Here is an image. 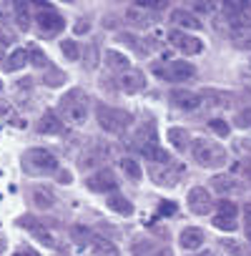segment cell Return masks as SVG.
I'll use <instances>...</instances> for the list:
<instances>
[{
	"instance_id": "6da1fadb",
	"label": "cell",
	"mask_w": 251,
	"mask_h": 256,
	"mask_svg": "<svg viewBox=\"0 0 251 256\" xmlns=\"http://www.w3.org/2000/svg\"><path fill=\"white\" fill-rule=\"evenodd\" d=\"M96 118H98V126L103 128V131H106V134H113V136L126 134V131L134 126V113L120 110V108H113V106H98Z\"/></svg>"
},
{
	"instance_id": "7a4b0ae2",
	"label": "cell",
	"mask_w": 251,
	"mask_h": 256,
	"mask_svg": "<svg viewBox=\"0 0 251 256\" xmlns=\"http://www.w3.org/2000/svg\"><path fill=\"white\" fill-rule=\"evenodd\" d=\"M60 113H63L66 123H70V126L86 123V118H88V96L80 88H70L60 98Z\"/></svg>"
},
{
	"instance_id": "3957f363",
	"label": "cell",
	"mask_w": 251,
	"mask_h": 256,
	"mask_svg": "<svg viewBox=\"0 0 251 256\" xmlns=\"http://www.w3.org/2000/svg\"><path fill=\"white\" fill-rule=\"evenodd\" d=\"M23 171L28 176H50L58 174V161L46 148H28L23 154Z\"/></svg>"
},
{
	"instance_id": "277c9868",
	"label": "cell",
	"mask_w": 251,
	"mask_h": 256,
	"mask_svg": "<svg viewBox=\"0 0 251 256\" xmlns=\"http://www.w3.org/2000/svg\"><path fill=\"white\" fill-rule=\"evenodd\" d=\"M191 154L201 166H224L226 164V148L208 138H196L191 146Z\"/></svg>"
},
{
	"instance_id": "5b68a950",
	"label": "cell",
	"mask_w": 251,
	"mask_h": 256,
	"mask_svg": "<svg viewBox=\"0 0 251 256\" xmlns=\"http://www.w3.org/2000/svg\"><path fill=\"white\" fill-rule=\"evenodd\" d=\"M184 166L181 164H154L151 168H148V174H151V178H154V184H158V186H168V188H174L178 181H181V176H184Z\"/></svg>"
},
{
	"instance_id": "8992f818",
	"label": "cell",
	"mask_w": 251,
	"mask_h": 256,
	"mask_svg": "<svg viewBox=\"0 0 251 256\" xmlns=\"http://www.w3.org/2000/svg\"><path fill=\"white\" fill-rule=\"evenodd\" d=\"M86 186H88L93 194H113V191L118 188V178L113 176V171L100 168L98 174H93V176L86 178Z\"/></svg>"
},
{
	"instance_id": "52a82bcc",
	"label": "cell",
	"mask_w": 251,
	"mask_h": 256,
	"mask_svg": "<svg viewBox=\"0 0 251 256\" xmlns=\"http://www.w3.org/2000/svg\"><path fill=\"white\" fill-rule=\"evenodd\" d=\"M36 23L40 26V36H46V38H50V36H58L63 28H66V20L53 10V8H46V10H40L38 13V18H36Z\"/></svg>"
},
{
	"instance_id": "ba28073f",
	"label": "cell",
	"mask_w": 251,
	"mask_h": 256,
	"mask_svg": "<svg viewBox=\"0 0 251 256\" xmlns=\"http://www.w3.org/2000/svg\"><path fill=\"white\" fill-rule=\"evenodd\" d=\"M168 40L176 46V50H181L184 56H198L204 50V43L196 38V36H188V33H181V30H171L168 33Z\"/></svg>"
},
{
	"instance_id": "9c48e42d",
	"label": "cell",
	"mask_w": 251,
	"mask_h": 256,
	"mask_svg": "<svg viewBox=\"0 0 251 256\" xmlns=\"http://www.w3.org/2000/svg\"><path fill=\"white\" fill-rule=\"evenodd\" d=\"M188 208H191L196 216H206V214H211L214 201H211L208 188H204V186H194V188L188 191Z\"/></svg>"
},
{
	"instance_id": "30bf717a",
	"label": "cell",
	"mask_w": 251,
	"mask_h": 256,
	"mask_svg": "<svg viewBox=\"0 0 251 256\" xmlns=\"http://www.w3.org/2000/svg\"><path fill=\"white\" fill-rule=\"evenodd\" d=\"M194 73H196V68H194L191 63H186V60H174V63H168V66L161 70V76H164L168 83H184V80L194 78Z\"/></svg>"
},
{
	"instance_id": "8fae6325",
	"label": "cell",
	"mask_w": 251,
	"mask_h": 256,
	"mask_svg": "<svg viewBox=\"0 0 251 256\" xmlns=\"http://www.w3.org/2000/svg\"><path fill=\"white\" fill-rule=\"evenodd\" d=\"M168 100H171V106H176L181 110H196L201 106V96L194 90H186V88H174L168 93Z\"/></svg>"
},
{
	"instance_id": "7c38bea8",
	"label": "cell",
	"mask_w": 251,
	"mask_h": 256,
	"mask_svg": "<svg viewBox=\"0 0 251 256\" xmlns=\"http://www.w3.org/2000/svg\"><path fill=\"white\" fill-rule=\"evenodd\" d=\"M118 86H120V90H126V93H138V90L146 88V76H144V70H138V68H128V70H123V73L118 76Z\"/></svg>"
},
{
	"instance_id": "4fadbf2b",
	"label": "cell",
	"mask_w": 251,
	"mask_h": 256,
	"mask_svg": "<svg viewBox=\"0 0 251 256\" xmlns=\"http://www.w3.org/2000/svg\"><path fill=\"white\" fill-rule=\"evenodd\" d=\"M201 96V103H206V108H228L234 103V96L231 93H224V90H214V88H206L198 93Z\"/></svg>"
},
{
	"instance_id": "5bb4252c",
	"label": "cell",
	"mask_w": 251,
	"mask_h": 256,
	"mask_svg": "<svg viewBox=\"0 0 251 256\" xmlns=\"http://www.w3.org/2000/svg\"><path fill=\"white\" fill-rule=\"evenodd\" d=\"M171 26H178L181 33H184V30H198V28H204L201 20H198L191 10H181V8L171 13Z\"/></svg>"
},
{
	"instance_id": "9a60e30c",
	"label": "cell",
	"mask_w": 251,
	"mask_h": 256,
	"mask_svg": "<svg viewBox=\"0 0 251 256\" xmlns=\"http://www.w3.org/2000/svg\"><path fill=\"white\" fill-rule=\"evenodd\" d=\"M38 134H46V136H58L63 134V120L56 116V113H43L40 120H38Z\"/></svg>"
},
{
	"instance_id": "2e32d148",
	"label": "cell",
	"mask_w": 251,
	"mask_h": 256,
	"mask_svg": "<svg viewBox=\"0 0 251 256\" xmlns=\"http://www.w3.org/2000/svg\"><path fill=\"white\" fill-rule=\"evenodd\" d=\"M126 23H128V26H136V28H148V26H154V16H151L148 10L134 6V8L126 10Z\"/></svg>"
},
{
	"instance_id": "e0dca14e",
	"label": "cell",
	"mask_w": 251,
	"mask_h": 256,
	"mask_svg": "<svg viewBox=\"0 0 251 256\" xmlns=\"http://www.w3.org/2000/svg\"><path fill=\"white\" fill-rule=\"evenodd\" d=\"M178 241H181V246L186 251H196L198 246H204V231L198 226H188V228H184V234H181Z\"/></svg>"
},
{
	"instance_id": "ac0fdd59",
	"label": "cell",
	"mask_w": 251,
	"mask_h": 256,
	"mask_svg": "<svg viewBox=\"0 0 251 256\" xmlns=\"http://www.w3.org/2000/svg\"><path fill=\"white\" fill-rule=\"evenodd\" d=\"M208 186H211V191H216V194H221V196L238 191V184H236L234 176H214V178L208 181Z\"/></svg>"
},
{
	"instance_id": "d6986e66",
	"label": "cell",
	"mask_w": 251,
	"mask_h": 256,
	"mask_svg": "<svg viewBox=\"0 0 251 256\" xmlns=\"http://www.w3.org/2000/svg\"><path fill=\"white\" fill-rule=\"evenodd\" d=\"M138 151H141V154H144V156H146V158H148L151 164H168V161H171V158H168V154H166V151H164V148H161L158 144H148V146H141Z\"/></svg>"
},
{
	"instance_id": "ffe728a7",
	"label": "cell",
	"mask_w": 251,
	"mask_h": 256,
	"mask_svg": "<svg viewBox=\"0 0 251 256\" xmlns=\"http://www.w3.org/2000/svg\"><path fill=\"white\" fill-rule=\"evenodd\" d=\"M106 66L108 68H113V70H128L131 68V60L126 58L123 53H118V50H106Z\"/></svg>"
},
{
	"instance_id": "44dd1931",
	"label": "cell",
	"mask_w": 251,
	"mask_h": 256,
	"mask_svg": "<svg viewBox=\"0 0 251 256\" xmlns=\"http://www.w3.org/2000/svg\"><path fill=\"white\" fill-rule=\"evenodd\" d=\"M93 251L96 256H118V246L103 236H93Z\"/></svg>"
},
{
	"instance_id": "7402d4cb",
	"label": "cell",
	"mask_w": 251,
	"mask_h": 256,
	"mask_svg": "<svg viewBox=\"0 0 251 256\" xmlns=\"http://www.w3.org/2000/svg\"><path fill=\"white\" fill-rule=\"evenodd\" d=\"M33 204H36V206H40V208H50V206L56 204V196H53V191H50V188L36 186V188H33Z\"/></svg>"
},
{
	"instance_id": "603a6c76",
	"label": "cell",
	"mask_w": 251,
	"mask_h": 256,
	"mask_svg": "<svg viewBox=\"0 0 251 256\" xmlns=\"http://www.w3.org/2000/svg\"><path fill=\"white\" fill-rule=\"evenodd\" d=\"M108 206H110V208H113L116 214H120V216H131V214H134V204H131L128 198L118 196V194L108 198Z\"/></svg>"
},
{
	"instance_id": "cb8c5ba5",
	"label": "cell",
	"mask_w": 251,
	"mask_h": 256,
	"mask_svg": "<svg viewBox=\"0 0 251 256\" xmlns=\"http://www.w3.org/2000/svg\"><path fill=\"white\" fill-rule=\"evenodd\" d=\"M28 50H23V48H18V50H13L10 56H8V60H6V68L8 70H20L23 66H28Z\"/></svg>"
},
{
	"instance_id": "d4e9b609",
	"label": "cell",
	"mask_w": 251,
	"mask_h": 256,
	"mask_svg": "<svg viewBox=\"0 0 251 256\" xmlns=\"http://www.w3.org/2000/svg\"><path fill=\"white\" fill-rule=\"evenodd\" d=\"M0 118L8 120V123H16L18 128H26V123L16 116V106H13V103H8V100H0Z\"/></svg>"
},
{
	"instance_id": "484cf974",
	"label": "cell",
	"mask_w": 251,
	"mask_h": 256,
	"mask_svg": "<svg viewBox=\"0 0 251 256\" xmlns=\"http://www.w3.org/2000/svg\"><path fill=\"white\" fill-rule=\"evenodd\" d=\"M168 141H171L178 151H184V148L188 146V134L184 131V128H171V131H168Z\"/></svg>"
},
{
	"instance_id": "4316f807",
	"label": "cell",
	"mask_w": 251,
	"mask_h": 256,
	"mask_svg": "<svg viewBox=\"0 0 251 256\" xmlns=\"http://www.w3.org/2000/svg\"><path fill=\"white\" fill-rule=\"evenodd\" d=\"M120 168H123V174H126V176H128V178H134V181H138V178L144 176L141 166H138L134 158H123V161H120Z\"/></svg>"
},
{
	"instance_id": "83f0119b",
	"label": "cell",
	"mask_w": 251,
	"mask_h": 256,
	"mask_svg": "<svg viewBox=\"0 0 251 256\" xmlns=\"http://www.w3.org/2000/svg\"><path fill=\"white\" fill-rule=\"evenodd\" d=\"M16 20L23 30L30 28V13H28V6L26 3H16Z\"/></svg>"
},
{
	"instance_id": "f1b7e54d",
	"label": "cell",
	"mask_w": 251,
	"mask_h": 256,
	"mask_svg": "<svg viewBox=\"0 0 251 256\" xmlns=\"http://www.w3.org/2000/svg\"><path fill=\"white\" fill-rule=\"evenodd\" d=\"M60 50H63V56H66L68 60H78V58H80V48H78L76 40H63V43H60Z\"/></svg>"
},
{
	"instance_id": "f546056e",
	"label": "cell",
	"mask_w": 251,
	"mask_h": 256,
	"mask_svg": "<svg viewBox=\"0 0 251 256\" xmlns=\"http://www.w3.org/2000/svg\"><path fill=\"white\" fill-rule=\"evenodd\" d=\"M218 208V216H226V218H236V204L228 201V198H221L218 204H214Z\"/></svg>"
},
{
	"instance_id": "4dcf8cb0",
	"label": "cell",
	"mask_w": 251,
	"mask_h": 256,
	"mask_svg": "<svg viewBox=\"0 0 251 256\" xmlns=\"http://www.w3.org/2000/svg\"><path fill=\"white\" fill-rule=\"evenodd\" d=\"M28 58H30V60L38 66V68H48V66H50V63H48V58L43 56V50H40L38 46H30V50H28Z\"/></svg>"
},
{
	"instance_id": "1f68e13d",
	"label": "cell",
	"mask_w": 251,
	"mask_h": 256,
	"mask_svg": "<svg viewBox=\"0 0 251 256\" xmlns=\"http://www.w3.org/2000/svg\"><path fill=\"white\" fill-rule=\"evenodd\" d=\"M218 246H224V251H228V254H236V256H251V251L241 248V244H238V241H231V238H228V241L224 238Z\"/></svg>"
},
{
	"instance_id": "d6a6232c",
	"label": "cell",
	"mask_w": 251,
	"mask_h": 256,
	"mask_svg": "<svg viewBox=\"0 0 251 256\" xmlns=\"http://www.w3.org/2000/svg\"><path fill=\"white\" fill-rule=\"evenodd\" d=\"M214 226L221 228V231H234L236 228V218H226V216H214Z\"/></svg>"
},
{
	"instance_id": "836d02e7",
	"label": "cell",
	"mask_w": 251,
	"mask_h": 256,
	"mask_svg": "<svg viewBox=\"0 0 251 256\" xmlns=\"http://www.w3.org/2000/svg\"><path fill=\"white\" fill-rule=\"evenodd\" d=\"M208 126H211V131H214L216 136H228V126H226V120H218V118H214Z\"/></svg>"
},
{
	"instance_id": "e575fe53",
	"label": "cell",
	"mask_w": 251,
	"mask_h": 256,
	"mask_svg": "<svg viewBox=\"0 0 251 256\" xmlns=\"http://www.w3.org/2000/svg\"><path fill=\"white\" fill-rule=\"evenodd\" d=\"M236 126H241V128H251V108L236 113Z\"/></svg>"
},
{
	"instance_id": "d590c367",
	"label": "cell",
	"mask_w": 251,
	"mask_h": 256,
	"mask_svg": "<svg viewBox=\"0 0 251 256\" xmlns=\"http://www.w3.org/2000/svg\"><path fill=\"white\" fill-rule=\"evenodd\" d=\"M73 236H76L78 241H83V244H86V241H90V244H93V234H90L88 228L83 231L80 226H73Z\"/></svg>"
},
{
	"instance_id": "8d00e7d4",
	"label": "cell",
	"mask_w": 251,
	"mask_h": 256,
	"mask_svg": "<svg viewBox=\"0 0 251 256\" xmlns=\"http://www.w3.org/2000/svg\"><path fill=\"white\" fill-rule=\"evenodd\" d=\"M33 234H36V238H38L40 244H48V246H53V248L58 246V241H56V238H53L48 231H33Z\"/></svg>"
},
{
	"instance_id": "74e56055",
	"label": "cell",
	"mask_w": 251,
	"mask_h": 256,
	"mask_svg": "<svg viewBox=\"0 0 251 256\" xmlns=\"http://www.w3.org/2000/svg\"><path fill=\"white\" fill-rule=\"evenodd\" d=\"M244 228H246V236L251 241V204H246V208H244Z\"/></svg>"
},
{
	"instance_id": "f35d334b",
	"label": "cell",
	"mask_w": 251,
	"mask_h": 256,
	"mask_svg": "<svg viewBox=\"0 0 251 256\" xmlns=\"http://www.w3.org/2000/svg\"><path fill=\"white\" fill-rule=\"evenodd\" d=\"M161 214H164V216H166V214L174 216V214H176V204H174V201H164V204H161Z\"/></svg>"
},
{
	"instance_id": "ab89813d",
	"label": "cell",
	"mask_w": 251,
	"mask_h": 256,
	"mask_svg": "<svg viewBox=\"0 0 251 256\" xmlns=\"http://www.w3.org/2000/svg\"><path fill=\"white\" fill-rule=\"evenodd\" d=\"M13 40H16V36L8 28H0V43H13Z\"/></svg>"
},
{
	"instance_id": "60d3db41",
	"label": "cell",
	"mask_w": 251,
	"mask_h": 256,
	"mask_svg": "<svg viewBox=\"0 0 251 256\" xmlns=\"http://www.w3.org/2000/svg\"><path fill=\"white\" fill-rule=\"evenodd\" d=\"M88 28H90V26H88V20H78V23H76V28H73V30H76V33H78V36H83V33H88Z\"/></svg>"
},
{
	"instance_id": "b9f144b4",
	"label": "cell",
	"mask_w": 251,
	"mask_h": 256,
	"mask_svg": "<svg viewBox=\"0 0 251 256\" xmlns=\"http://www.w3.org/2000/svg\"><path fill=\"white\" fill-rule=\"evenodd\" d=\"M194 6H196L198 13H211V10H214V8H211L214 3H194Z\"/></svg>"
},
{
	"instance_id": "7bdbcfd3",
	"label": "cell",
	"mask_w": 251,
	"mask_h": 256,
	"mask_svg": "<svg viewBox=\"0 0 251 256\" xmlns=\"http://www.w3.org/2000/svg\"><path fill=\"white\" fill-rule=\"evenodd\" d=\"M88 53H90V56H88V68H96V46H90Z\"/></svg>"
},
{
	"instance_id": "ee69618b",
	"label": "cell",
	"mask_w": 251,
	"mask_h": 256,
	"mask_svg": "<svg viewBox=\"0 0 251 256\" xmlns=\"http://www.w3.org/2000/svg\"><path fill=\"white\" fill-rule=\"evenodd\" d=\"M58 181H60V184H68V181H70V174H68V171H58Z\"/></svg>"
},
{
	"instance_id": "f6af8a7d",
	"label": "cell",
	"mask_w": 251,
	"mask_h": 256,
	"mask_svg": "<svg viewBox=\"0 0 251 256\" xmlns=\"http://www.w3.org/2000/svg\"><path fill=\"white\" fill-rule=\"evenodd\" d=\"M16 256H38V254H36L33 248H23V251H18Z\"/></svg>"
},
{
	"instance_id": "bcb514c9",
	"label": "cell",
	"mask_w": 251,
	"mask_h": 256,
	"mask_svg": "<svg viewBox=\"0 0 251 256\" xmlns=\"http://www.w3.org/2000/svg\"><path fill=\"white\" fill-rule=\"evenodd\" d=\"M198 256H218L216 251H206V254H198Z\"/></svg>"
},
{
	"instance_id": "7dc6e473",
	"label": "cell",
	"mask_w": 251,
	"mask_h": 256,
	"mask_svg": "<svg viewBox=\"0 0 251 256\" xmlns=\"http://www.w3.org/2000/svg\"><path fill=\"white\" fill-rule=\"evenodd\" d=\"M246 16H248V20H251V3H246Z\"/></svg>"
},
{
	"instance_id": "c3c4849f",
	"label": "cell",
	"mask_w": 251,
	"mask_h": 256,
	"mask_svg": "<svg viewBox=\"0 0 251 256\" xmlns=\"http://www.w3.org/2000/svg\"><path fill=\"white\" fill-rule=\"evenodd\" d=\"M0 90H3V83H0Z\"/></svg>"
},
{
	"instance_id": "681fc988",
	"label": "cell",
	"mask_w": 251,
	"mask_h": 256,
	"mask_svg": "<svg viewBox=\"0 0 251 256\" xmlns=\"http://www.w3.org/2000/svg\"><path fill=\"white\" fill-rule=\"evenodd\" d=\"M248 68H251V60H248Z\"/></svg>"
}]
</instances>
